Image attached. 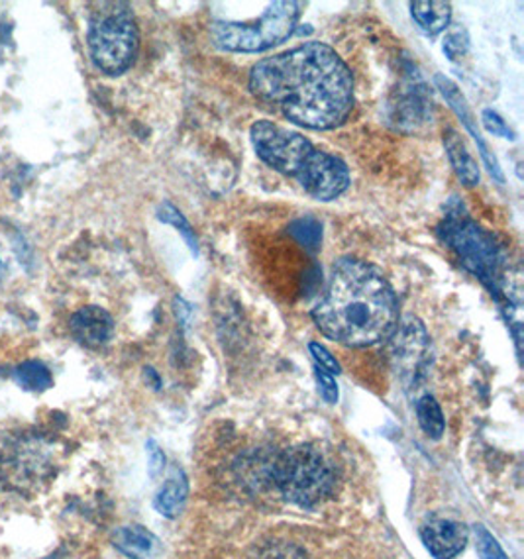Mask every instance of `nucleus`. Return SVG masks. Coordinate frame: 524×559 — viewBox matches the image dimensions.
I'll return each mask as SVG.
<instances>
[{
    "instance_id": "f03ea898",
    "label": "nucleus",
    "mask_w": 524,
    "mask_h": 559,
    "mask_svg": "<svg viewBox=\"0 0 524 559\" xmlns=\"http://www.w3.org/2000/svg\"><path fill=\"white\" fill-rule=\"evenodd\" d=\"M312 320L338 344L373 346L397 329V295L376 265L342 260L334 265L326 297L312 310Z\"/></svg>"
},
{
    "instance_id": "423d86ee",
    "label": "nucleus",
    "mask_w": 524,
    "mask_h": 559,
    "mask_svg": "<svg viewBox=\"0 0 524 559\" xmlns=\"http://www.w3.org/2000/svg\"><path fill=\"white\" fill-rule=\"evenodd\" d=\"M91 59L103 73L122 75L136 61L140 34L130 10H110L93 20L87 36Z\"/></svg>"
},
{
    "instance_id": "f8f14e48",
    "label": "nucleus",
    "mask_w": 524,
    "mask_h": 559,
    "mask_svg": "<svg viewBox=\"0 0 524 559\" xmlns=\"http://www.w3.org/2000/svg\"><path fill=\"white\" fill-rule=\"evenodd\" d=\"M69 330L81 346L97 349L110 342L115 334V320L100 307H83L69 320Z\"/></svg>"
},
{
    "instance_id": "39448f33",
    "label": "nucleus",
    "mask_w": 524,
    "mask_h": 559,
    "mask_svg": "<svg viewBox=\"0 0 524 559\" xmlns=\"http://www.w3.org/2000/svg\"><path fill=\"white\" fill-rule=\"evenodd\" d=\"M301 14V2H273L260 22L238 24V22H216L213 24L214 44L226 51L236 53H258L282 44L297 28Z\"/></svg>"
},
{
    "instance_id": "cd10ccee",
    "label": "nucleus",
    "mask_w": 524,
    "mask_h": 559,
    "mask_svg": "<svg viewBox=\"0 0 524 559\" xmlns=\"http://www.w3.org/2000/svg\"><path fill=\"white\" fill-rule=\"evenodd\" d=\"M260 559H309L305 556V551L299 550V548H295V546H289V544H277V546H272V548H267V550L263 551L262 558Z\"/></svg>"
},
{
    "instance_id": "b1692460",
    "label": "nucleus",
    "mask_w": 524,
    "mask_h": 559,
    "mask_svg": "<svg viewBox=\"0 0 524 559\" xmlns=\"http://www.w3.org/2000/svg\"><path fill=\"white\" fill-rule=\"evenodd\" d=\"M481 122L486 126V130L489 134L501 135V138H507V140H515L513 130L505 124V120L497 115L496 110L486 108V110L481 112Z\"/></svg>"
},
{
    "instance_id": "6e6552de",
    "label": "nucleus",
    "mask_w": 524,
    "mask_h": 559,
    "mask_svg": "<svg viewBox=\"0 0 524 559\" xmlns=\"http://www.w3.org/2000/svg\"><path fill=\"white\" fill-rule=\"evenodd\" d=\"M391 359L401 381L418 385L430 366V337L420 320L408 317L391 334Z\"/></svg>"
},
{
    "instance_id": "412c9836",
    "label": "nucleus",
    "mask_w": 524,
    "mask_h": 559,
    "mask_svg": "<svg viewBox=\"0 0 524 559\" xmlns=\"http://www.w3.org/2000/svg\"><path fill=\"white\" fill-rule=\"evenodd\" d=\"M157 221L174 226L175 230L179 231L183 236V240L187 241V248L191 250L194 258L199 255V246H196V238H194V230L191 228L189 221L184 218L183 214L179 209H175L171 203L159 204L157 209Z\"/></svg>"
},
{
    "instance_id": "4be33fe9",
    "label": "nucleus",
    "mask_w": 524,
    "mask_h": 559,
    "mask_svg": "<svg viewBox=\"0 0 524 559\" xmlns=\"http://www.w3.org/2000/svg\"><path fill=\"white\" fill-rule=\"evenodd\" d=\"M477 551L481 559H509L501 544L491 536L486 526H476Z\"/></svg>"
},
{
    "instance_id": "6ab92c4d",
    "label": "nucleus",
    "mask_w": 524,
    "mask_h": 559,
    "mask_svg": "<svg viewBox=\"0 0 524 559\" xmlns=\"http://www.w3.org/2000/svg\"><path fill=\"white\" fill-rule=\"evenodd\" d=\"M287 231H289L293 238L299 241L302 248L309 251V253H317V251L321 250L322 224L319 218H314V216H301V218H297V221H293V223L289 224Z\"/></svg>"
},
{
    "instance_id": "c85d7f7f",
    "label": "nucleus",
    "mask_w": 524,
    "mask_h": 559,
    "mask_svg": "<svg viewBox=\"0 0 524 559\" xmlns=\"http://www.w3.org/2000/svg\"><path fill=\"white\" fill-rule=\"evenodd\" d=\"M146 379H152L154 381V389H159L162 386V381H159V377L156 376V371L154 369H146Z\"/></svg>"
},
{
    "instance_id": "f257e3e1",
    "label": "nucleus",
    "mask_w": 524,
    "mask_h": 559,
    "mask_svg": "<svg viewBox=\"0 0 524 559\" xmlns=\"http://www.w3.org/2000/svg\"><path fill=\"white\" fill-rule=\"evenodd\" d=\"M250 91L293 124L332 130L354 108V79L341 56L326 44L309 41L255 63Z\"/></svg>"
},
{
    "instance_id": "2eb2a0df",
    "label": "nucleus",
    "mask_w": 524,
    "mask_h": 559,
    "mask_svg": "<svg viewBox=\"0 0 524 559\" xmlns=\"http://www.w3.org/2000/svg\"><path fill=\"white\" fill-rule=\"evenodd\" d=\"M410 14L417 20L418 26L430 36L444 32L452 20V4L438 0H417L410 2Z\"/></svg>"
},
{
    "instance_id": "a878e982",
    "label": "nucleus",
    "mask_w": 524,
    "mask_h": 559,
    "mask_svg": "<svg viewBox=\"0 0 524 559\" xmlns=\"http://www.w3.org/2000/svg\"><path fill=\"white\" fill-rule=\"evenodd\" d=\"M147 450V472L150 477L156 479L159 473L164 472L166 467V453L157 445L156 440H150L146 444Z\"/></svg>"
},
{
    "instance_id": "393cba45",
    "label": "nucleus",
    "mask_w": 524,
    "mask_h": 559,
    "mask_svg": "<svg viewBox=\"0 0 524 559\" xmlns=\"http://www.w3.org/2000/svg\"><path fill=\"white\" fill-rule=\"evenodd\" d=\"M309 349H311L312 357H314V361H317V367H321V369L329 371L332 376H338V373H341V364L336 361V357L332 356L326 347L321 346L319 342H311Z\"/></svg>"
},
{
    "instance_id": "4468645a",
    "label": "nucleus",
    "mask_w": 524,
    "mask_h": 559,
    "mask_svg": "<svg viewBox=\"0 0 524 559\" xmlns=\"http://www.w3.org/2000/svg\"><path fill=\"white\" fill-rule=\"evenodd\" d=\"M444 147H446L448 159L454 167L457 179L466 187H476L481 179V174H479L476 157L469 152L464 138L457 134L456 130L448 128L444 132Z\"/></svg>"
},
{
    "instance_id": "ddd939ff",
    "label": "nucleus",
    "mask_w": 524,
    "mask_h": 559,
    "mask_svg": "<svg viewBox=\"0 0 524 559\" xmlns=\"http://www.w3.org/2000/svg\"><path fill=\"white\" fill-rule=\"evenodd\" d=\"M117 550L130 559H157L162 556V542L144 526H122L112 536Z\"/></svg>"
},
{
    "instance_id": "20e7f679",
    "label": "nucleus",
    "mask_w": 524,
    "mask_h": 559,
    "mask_svg": "<svg viewBox=\"0 0 524 559\" xmlns=\"http://www.w3.org/2000/svg\"><path fill=\"white\" fill-rule=\"evenodd\" d=\"M437 231L457 261L481 281L497 300L505 297L507 253L491 231L460 213L448 214L438 224Z\"/></svg>"
},
{
    "instance_id": "a211bd4d",
    "label": "nucleus",
    "mask_w": 524,
    "mask_h": 559,
    "mask_svg": "<svg viewBox=\"0 0 524 559\" xmlns=\"http://www.w3.org/2000/svg\"><path fill=\"white\" fill-rule=\"evenodd\" d=\"M14 381L24 391H34V393H41L53 385L51 371L41 361H24L22 366L16 367Z\"/></svg>"
},
{
    "instance_id": "9d476101",
    "label": "nucleus",
    "mask_w": 524,
    "mask_h": 559,
    "mask_svg": "<svg viewBox=\"0 0 524 559\" xmlns=\"http://www.w3.org/2000/svg\"><path fill=\"white\" fill-rule=\"evenodd\" d=\"M434 83H437V87L440 88V93L444 95L446 98L448 105L452 107V110L456 112L457 118L462 120V124L466 126L467 132L469 135L476 140L477 147H479V154L484 157V164H486L487 169H489V174L493 175V179H497L499 183H505V175H503V169H501V165L497 162L496 155L493 152L489 150V145H487L486 140H484V135L479 132V128H477V120H474V115H472V110L467 107V100L464 95H462V91L457 87L456 83L452 81V79L444 78V75H437L434 78Z\"/></svg>"
},
{
    "instance_id": "c756f323",
    "label": "nucleus",
    "mask_w": 524,
    "mask_h": 559,
    "mask_svg": "<svg viewBox=\"0 0 524 559\" xmlns=\"http://www.w3.org/2000/svg\"><path fill=\"white\" fill-rule=\"evenodd\" d=\"M2 275H4V267H2V263H0V280H2Z\"/></svg>"
},
{
    "instance_id": "9b49d317",
    "label": "nucleus",
    "mask_w": 524,
    "mask_h": 559,
    "mask_svg": "<svg viewBox=\"0 0 524 559\" xmlns=\"http://www.w3.org/2000/svg\"><path fill=\"white\" fill-rule=\"evenodd\" d=\"M420 538L432 558L452 559L466 548L469 532L464 522L434 519L422 524Z\"/></svg>"
},
{
    "instance_id": "bb28decb",
    "label": "nucleus",
    "mask_w": 524,
    "mask_h": 559,
    "mask_svg": "<svg viewBox=\"0 0 524 559\" xmlns=\"http://www.w3.org/2000/svg\"><path fill=\"white\" fill-rule=\"evenodd\" d=\"M467 46H469V44H467L466 34H462V32H454V34H450V36L444 39V53H446L448 58L454 61V59L466 53Z\"/></svg>"
},
{
    "instance_id": "0eeeda50",
    "label": "nucleus",
    "mask_w": 524,
    "mask_h": 559,
    "mask_svg": "<svg viewBox=\"0 0 524 559\" xmlns=\"http://www.w3.org/2000/svg\"><path fill=\"white\" fill-rule=\"evenodd\" d=\"M253 150L263 164L275 171L295 177L305 159L312 154L314 145L297 132H289L270 120H258L250 130Z\"/></svg>"
},
{
    "instance_id": "aec40b11",
    "label": "nucleus",
    "mask_w": 524,
    "mask_h": 559,
    "mask_svg": "<svg viewBox=\"0 0 524 559\" xmlns=\"http://www.w3.org/2000/svg\"><path fill=\"white\" fill-rule=\"evenodd\" d=\"M425 87H415V91H408L407 95L398 100L397 116L401 122H410V124H420L428 118V98L425 95Z\"/></svg>"
},
{
    "instance_id": "1a4fd4ad",
    "label": "nucleus",
    "mask_w": 524,
    "mask_h": 559,
    "mask_svg": "<svg viewBox=\"0 0 524 559\" xmlns=\"http://www.w3.org/2000/svg\"><path fill=\"white\" fill-rule=\"evenodd\" d=\"M305 193L321 203H331L346 193L349 185V171L346 164L336 155L326 154L321 150H312L305 159L301 169L295 175Z\"/></svg>"
},
{
    "instance_id": "f3484780",
    "label": "nucleus",
    "mask_w": 524,
    "mask_h": 559,
    "mask_svg": "<svg viewBox=\"0 0 524 559\" xmlns=\"http://www.w3.org/2000/svg\"><path fill=\"white\" fill-rule=\"evenodd\" d=\"M417 418L418 425L425 430L428 438H432V440L442 438L444 430H446V423H444L442 408L438 405L434 396L425 395L418 399Z\"/></svg>"
},
{
    "instance_id": "dca6fc26",
    "label": "nucleus",
    "mask_w": 524,
    "mask_h": 559,
    "mask_svg": "<svg viewBox=\"0 0 524 559\" xmlns=\"http://www.w3.org/2000/svg\"><path fill=\"white\" fill-rule=\"evenodd\" d=\"M189 492V483L184 477L183 472H177L164 483V487L157 491L156 499H154V507L162 516L167 519H175L179 511L183 509L184 499Z\"/></svg>"
},
{
    "instance_id": "5701e85b",
    "label": "nucleus",
    "mask_w": 524,
    "mask_h": 559,
    "mask_svg": "<svg viewBox=\"0 0 524 559\" xmlns=\"http://www.w3.org/2000/svg\"><path fill=\"white\" fill-rule=\"evenodd\" d=\"M314 377H317V383H319V391H321L322 399L329 403V405H336L338 403V383L336 379L329 371H324L321 367L314 369Z\"/></svg>"
},
{
    "instance_id": "7ed1b4c3",
    "label": "nucleus",
    "mask_w": 524,
    "mask_h": 559,
    "mask_svg": "<svg viewBox=\"0 0 524 559\" xmlns=\"http://www.w3.org/2000/svg\"><path fill=\"white\" fill-rule=\"evenodd\" d=\"M260 481H270L285 501L311 509L331 497L336 473L314 445H299L258 460Z\"/></svg>"
}]
</instances>
